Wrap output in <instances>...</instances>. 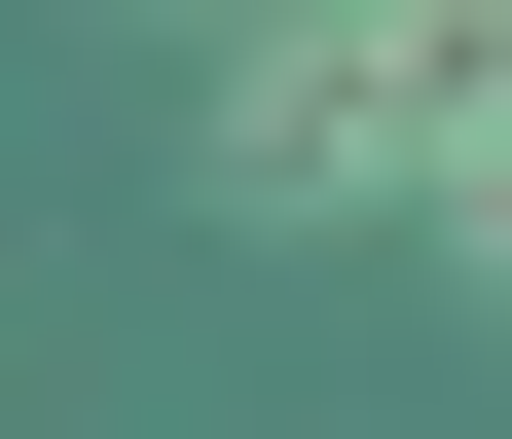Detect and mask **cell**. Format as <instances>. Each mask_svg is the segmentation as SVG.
Wrapping results in <instances>:
<instances>
[{
	"label": "cell",
	"mask_w": 512,
	"mask_h": 439,
	"mask_svg": "<svg viewBox=\"0 0 512 439\" xmlns=\"http://www.w3.org/2000/svg\"><path fill=\"white\" fill-rule=\"evenodd\" d=\"M512 110V0H256L220 37V220H403Z\"/></svg>",
	"instance_id": "1"
},
{
	"label": "cell",
	"mask_w": 512,
	"mask_h": 439,
	"mask_svg": "<svg viewBox=\"0 0 512 439\" xmlns=\"http://www.w3.org/2000/svg\"><path fill=\"white\" fill-rule=\"evenodd\" d=\"M403 257H439V293H512V110H476L439 183H403Z\"/></svg>",
	"instance_id": "2"
}]
</instances>
